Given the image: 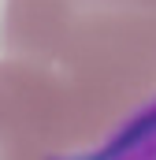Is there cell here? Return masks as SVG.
I'll use <instances>...</instances> for the list:
<instances>
[{"mask_svg":"<svg viewBox=\"0 0 156 160\" xmlns=\"http://www.w3.org/2000/svg\"><path fill=\"white\" fill-rule=\"evenodd\" d=\"M0 48L34 89L56 160L156 101V0H4Z\"/></svg>","mask_w":156,"mask_h":160,"instance_id":"obj_1","label":"cell"},{"mask_svg":"<svg viewBox=\"0 0 156 160\" xmlns=\"http://www.w3.org/2000/svg\"><path fill=\"white\" fill-rule=\"evenodd\" d=\"M0 160H56L26 78L0 56Z\"/></svg>","mask_w":156,"mask_h":160,"instance_id":"obj_2","label":"cell"},{"mask_svg":"<svg viewBox=\"0 0 156 160\" xmlns=\"http://www.w3.org/2000/svg\"><path fill=\"white\" fill-rule=\"evenodd\" d=\"M60 160H156V101H149L134 119L123 123L97 149Z\"/></svg>","mask_w":156,"mask_h":160,"instance_id":"obj_3","label":"cell"}]
</instances>
